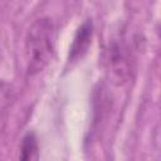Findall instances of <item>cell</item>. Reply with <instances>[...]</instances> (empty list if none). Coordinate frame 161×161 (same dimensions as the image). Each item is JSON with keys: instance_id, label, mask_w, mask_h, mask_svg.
Returning a JSON list of instances; mask_svg holds the SVG:
<instances>
[{"instance_id": "obj_1", "label": "cell", "mask_w": 161, "mask_h": 161, "mask_svg": "<svg viewBox=\"0 0 161 161\" xmlns=\"http://www.w3.org/2000/svg\"><path fill=\"white\" fill-rule=\"evenodd\" d=\"M55 52V25L49 16L36 19L25 36V59L28 74L42 72Z\"/></svg>"}, {"instance_id": "obj_2", "label": "cell", "mask_w": 161, "mask_h": 161, "mask_svg": "<svg viewBox=\"0 0 161 161\" xmlns=\"http://www.w3.org/2000/svg\"><path fill=\"white\" fill-rule=\"evenodd\" d=\"M106 72L109 82L114 86H123L131 79L133 72L132 53L123 39L109 42L106 53Z\"/></svg>"}, {"instance_id": "obj_3", "label": "cell", "mask_w": 161, "mask_h": 161, "mask_svg": "<svg viewBox=\"0 0 161 161\" xmlns=\"http://www.w3.org/2000/svg\"><path fill=\"white\" fill-rule=\"evenodd\" d=\"M92 35H93V25L89 20H86L77 30L74 39L69 48L68 54V62H77L82 59L92 43Z\"/></svg>"}, {"instance_id": "obj_4", "label": "cell", "mask_w": 161, "mask_h": 161, "mask_svg": "<svg viewBox=\"0 0 161 161\" xmlns=\"http://www.w3.org/2000/svg\"><path fill=\"white\" fill-rule=\"evenodd\" d=\"M38 158H39L38 141L35 135L29 132L24 136L21 141L19 161H38Z\"/></svg>"}, {"instance_id": "obj_5", "label": "cell", "mask_w": 161, "mask_h": 161, "mask_svg": "<svg viewBox=\"0 0 161 161\" xmlns=\"http://www.w3.org/2000/svg\"><path fill=\"white\" fill-rule=\"evenodd\" d=\"M8 101H9L8 94L4 92L3 87H0V121L3 119V112L5 111V107H6V102Z\"/></svg>"}]
</instances>
